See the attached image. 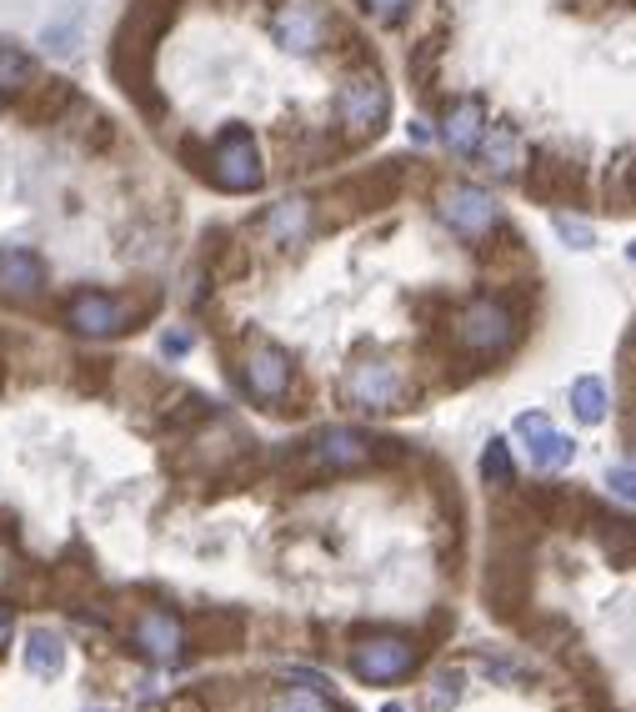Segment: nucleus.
Instances as JSON below:
<instances>
[{
  "mask_svg": "<svg viewBox=\"0 0 636 712\" xmlns=\"http://www.w3.org/2000/svg\"><path fill=\"white\" fill-rule=\"evenodd\" d=\"M266 242L280 246V252H292V246H301L306 236H311V201L292 196V201H276V206L266 211Z\"/></svg>",
  "mask_w": 636,
  "mask_h": 712,
  "instance_id": "obj_14",
  "label": "nucleus"
},
{
  "mask_svg": "<svg viewBox=\"0 0 636 712\" xmlns=\"http://www.w3.org/2000/svg\"><path fill=\"white\" fill-rule=\"evenodd\" d=\"M386 712H406V708H401V702H386Z\"/></svg>",
  "mask_w": 636,
  "mask_h": 712,
  "instance_id": "obj_33",
  "label": "nucleus"
},
{
  "mask_svg": "<svg viewBox=\"0 0 636 712\" xmlns=\"http://www.w3.org/2000/svg\"><path fill=\"white\" fill-rule=\"evenodd\" d=\"M336 110H341V126L357 141H367V136H377L381 126H386L391 116V91L381 86V76H351L341 86V100H336Z\"/></svg>",
  "mask_w": 636,
  "mask_h": 712,
  "instance_id": "obj_3",
  "label": "nucleus"
},
{
  "mask_svg": "<svg viewBox=\"0 0 636 712\" xmlns=\"http://www.w3.org/2000/svg\"><path fill=\"white\" fill-rule=\"evenodd\" d=\"M86 712H110V708H86Z\"/></svg>",
  "mask_w": 636,
  "mask_h": 712,
  "instance_id": "obj_35",
  "label": "nucleus"
},
{
  "mask_svg": "<svg viewBox=\"0 0 636 712\" xmlns=\"http://www.w3.org/2000/svg\"><path fill=\"white\" fill-rule=\"evenodd\" d=\"M161 351H166V357H186V351H191V331H166Z\"/></svg>",
  "mask_w": 636,
  "mask_h": 712,
  "instance_id": "obj_32",
  "label": "nucleus"
},
{
  "mask_svg": "<svg viewBox=\"0 0 636 712\" xmlns=\"http://www.w3.org/2000/svg\"><path fill=\"white\" fill-rule=\"evenodd\" d=\"M561 187H576V166H561V161H551V156H541L537 171H531V191L551 201Z\"/></svg>",
  "mask_w": 636,
  "mask_h": 712,
  "instance_id": "obj_24",
  "label": "nucleus"
},
{
  "mask_svg": "<svg viewBox=\"0 0 636 712\" xmlns=\"http://www.w3.org/2000/svg\"><path fill=\"white\" fill-rule=\"evenodd\" d=\"M211 181H216L221 191H231V196H241V191H256L261 181H266V171H261V151L256 141H251V131H226L216 141V156H211Z\"/></svg>",
  "mask_w": 636,
  "mask_h": 712,
  "instance_id": "obj_2",
  "label": "nucleus"
},
{
  "mask_svg": "<svg viewBox=\"0 0 636 712\" xmlns=\"http://www.w3.org/2000/svg\"><path fill=\"white\" fill-rule=\"evenodd\" d=\"M45 286V266L35 252H21V246H6L0 252V301H35Z\"/></svg>",
  "mask_w": 636,
  "mask_h": 712,
  "instance_id": "obj_11",
  "label": "nucleus"
},
{
  "mask_svg": "<svg viewBox=\"0 0 636 712\" xmlns=\"http://www.w3.org/2000/svg\"><path fill=\"white\" fill-rule=\"evenodd\" d=\"M346 396L361 406V412H391L401 402V372L386 362H361L346 376Z\"/></svg>",
  "mask_w": 636,
  "mask_h": 712,
  "instance_id": "obj_10",
  "label": "nucleus"
},
{
  "mask_svg": "<svg viewBox=\"0 0 636 712\" xmlns=\"http://www.w3.org/2000/svg\"><path fill=\"white\" fill-rule=\"evenodd\" d=\"M411 668H416V647L406 637H371L351 647V672L361 682H401Z\"/></svg>",
  "mask_w": 636,
  "mask_h": 712,
  "instance_id": "obj_4",
  "label": "nucleus"
},
{
  "mask_svg": "<svg viewBox=\"0 0 636 712\" xmlns=\"http://www.w3.org/2000/svg\"><path fill=\"white\" fill-rule=\"evenodd\" d=\"M406 6H411V0H367V11L377 15L381 25H396L401 15H406Z\"/></svg>",
  "mask_w": 636,
  "mask_h": 712,
  "instance_id": "obj_30",
  "label": "nucleus"
},
{
  "mask_svg": "<svg viewBox=\"0 0 636 712\" xmlns=\"http://www.w3.org/2000/svg\"><path fill=\"white\" fill-rule=\"evenodd\" d=\"M481 131H486V106L476 96L456 100L452 110H446V126H442V141L452 146L456 156H471L476 146H481Z\"/></svg>",
  "mask_w": 636,
  "mask_h": 712,
  "instance_id": "obj_16",
  "label": "nucleus"
},
{
  "mask_svg": "<svg viewBox=\"0 0 636 712\" xmlns=\"http://www.w3.org/2000/svg\"><path fill=\"white\" fill-rule=\"evenodd\" d=\"M377 457V442L361 437V432L351 427H331L321 432V437L311 442V451H306V461L321 471H351V467H367V461Z\"/></svg>",
  "mask_w": 636,
  "mask_h": 712,
  "instance_id": "obj_9",
  "label": "nucleus"
},
{
  "mask_svg": "<svg viewBox=\"0 0 636 712\" xmlns=\"http://www.w3.org/2000/svg\"><path fill=\"white\" fill-rule=\"evenodd\" d=\"M126 321H130V307L106 291H81L65 307V327L76 337H116V331H126Z\"/></svg>",
  "mask_w": 636,
  "mask_h": 712,
  "instance_id": "obj_6",
  "label": "nucleus"
},
{
  "mask_svg": "<svg viewBox=\"0 0 636 712\" xmlns=\"http://www.w3.org/2000/svg\"><path fill=\"white\" fill-rule=\"evenodd\" d=\"M602 548L612 562H636V522L632 517H612L602 522Z\"/></svg>",
  "mask_w": 636,
  "mask_h": 712,
  "instance_id": "obj_21",
  "label": "nucleus"
},
{
  "mask_svg": "<svg viewBox=\"0 0 636 712\" xmlns=\"http://www.w3.org/2000/svg\"><path fill=\"white\" fill-rule=\"evenodd\" d=\"M246 386H251V396H261V402H280L286 396V386H292V357L286 351H276V347H256L246 357Z\"/></svg>",
  "mask_w": 636,
  "mask_h": 712,
  "instance_id": "obj_13",
  "label": "nucleus"
},
{
  "mask_svg": "<svg viewBox=\"0 0 636 712\" xmlns=\"http://www.w3.org/2000/svg\"><path fill=\"white\" fill-rule=\"evenodd\" d=\"M551 226H556V236L566 246H576V252H586V246H596V231L586 226V221H576V216H556L551 221Z\"/></svg>",
  "mask_w": 636,
  "mask_h": 712,
  "instance_id": "obj_27",
  "label": "nucleus"
},
{
  "mask_svg": "<svg viewBox=\"0 0 636 712\" xmlns=\"http://www.w3.org/2000/svg\"><path fill=\"white\" fill-rule=\"evenodd\" d=\"M517 437L527 442L531 461H537V467H547V471L566 467V461H572V451H576V442L561 437V432L551 427L541 412H521V417H517Z\"/></svg>",
  "mask_w": 636,
  "mask_h": 712,
  "instance_id": "obj_12",
  "label": "nucleus"
},
{
  "mask_svg": "<svg viewBox=\"0 0 636 712\" xmlns=\"http://www.w3.org/2000/svg\"><path fill=\"white\" fill-rule=\"evenodd\" d=\"M35 81H41L35 55H25L21 45H0V100H21Z\"/></svg>",
  "mask_w": 636,
  "mask_h": 712,
  "instance_id": "obj_17",
  "label": "nucleus"
},
{
  "mask_svg": "<svg viewBox=\"0 0 636 712\" xmlns=\"http://www.w3.org/2000/svg\"><path fill=\"white\" fill-rule=\"evenodd\" d=\"M606 487H612L622 502H636V467H612L606 471Z\"/></svg>",
  "mask_w": 636,
  "mask_h": 712,
  "instance_id": "obj_29",
  "label": "nucleus"
},
{
  "mask_svg": "<svg viewBox=\"0 0 636 712\" xmlns=\"http://www.w3.org/2000/svg\"><path fill=\"white\" fill-rule=\"evenodd\" d=\"M456 341L481 351V357H497V351H507L517 341V317L491 296H476L471 307L456 317Z\"/></svg>",
  "mask_w": 636,
  "mask_h": 712,
  "instance_id": "obj_1",
  "label": "nucleus"
},
{
  "mask_svg": "<svg viewBox=\"0 0 636 712\" xmlns=\"http://www.w3.org/2000/svg\"><path fill=\"white\" fill-rule=\"evenodd\" d=\"M6 633H11V623H6V617H0V637H6Z\"/></svg>",
  "mask_w": 636,
  "mask_h": 712,
  "instance_id": "obj_34",
  "label": "nucleus"
},
{
  "mask_svg": "<svg viewBox=\"0 0 636 712\" xmlns=\"http://www.w3.org/2000/svg\"><path fill=\"white\" fill-rule=\"evenodd\" d=\"M456 698H462V672H442L436 678V708H452Z\"/></svg>",
  "mask_w": 636,
  "mask_h": 712,
  "instance_id": "obj_31",
  "label": "nucleus"
},
{
  "mask_svg": "<svg viewBox=\"0 0 636 712\" xmlns=\"http://www.w3.org/2000/svg\"><path fill=\"white\" fill-rule=\"evenodd\" d=\"M481 151H486V161H491V171L497 176H517L521 171V136L511 131V126H491V131H481Z\"/></svg>",
  "mask_w": 636,
  "mask_h": 712,
  "instance_id": "obj_19",
  "label": "nucleus"
},
{
  "mask_svg": "<svg viewBox=\"0 0 636 712\" xmlns=\"http://www.w3.org/2000/svg\"><path fill=\"white\" fill-rule=\"evenodd\" d=\"M572 406H576V417L596 427V422L606 417V386L596 382V376H582V382L572 386Z\"/></svg>",
  "mask_w": 636,
  "mask_h": 712,
  "instance_id": "obj_25",
  "label": "nucleus"
},
{
  "mask_svg": "<svg viewBox=\"0 0 636 712\" xmlns=\"http://www.w3.org/2000/svg\"><path fill=\"white\" fill-rule=\"evenodd\" d=\"M527 592H531V552L517 542V548H507L497 557V567L486 577V597H491V607H497L501 617H511L527 603Z\"/></svg>",
  "mask_w": 636,
  "mask_h": 712,
  "instance_id": "obj_8",
  "label": "nucleus"
},
{
  "mask_svg": "<svg viewBox=\"0 0 636 712\" xmlns=\"http://www.w3.org/2000/svg\"><path fill=\"white\" fill-rule=\"evenodd\" d=\"M481 477L491 487H511V482H517V467H511V447H507V442H491V447L481 451Z\"/></svg>",
  "mask_w": 636,
  "mask_h": 712,
  "instance_id": "obj_26",
  "label": "nucleus"
},
{
  "mask_svg": "<svg viewBox=\"0 0 636 712\" xmlns=\"http://www.w3.org/2000/svg\"><path fill=\"white\" fill-rule=\"evenodd\" d=\"M271 712H331V708H326V698H321V692H280V698L276 702H271Z\"/></svg>",
  "mask_w": 636,
  "mask_h": 712,
  "instance_id": "obj_28",
  "label": "nucleus"
},
{
  "mask_svg": "<svg viewBox=\"0 0 636 712\" xmlns=\"http://www.w3.org/2000/svg\"><path fill=\"white\" fill-rule=\"evenodd\" d=\"M271 31H276V41L292 55H316L326 45L331 21H326V11L316 6V0H286V6L276 11V21H271Z\"/></svg>",
  "mask_w": 636,
  "mask_h": 712,
  "instance_id": "obj_5",
  "label": "nucleus"
},
{
  "mask_svg": "<svg viewBox=\"0 0 636 712\" xmlns=\"http://www.w3.org/2000/svg\"><path fill=\"white\" fill-rule=\"evenodd\" d=\"M632 262H636V246H632Z\"/></svg>",
  "mask_w": 636,
  "mask_h": 712,
  "instance_id": "obj_36",
  "label": "nucleus"
},
{
  "mask_svg": "<svg viewBox=\"0 0 636 712\" xmlns=\"http://www.w3.org/2000/svg\"><path fill=\"white\" fill-rule=\"evenodd\" d=\"M442 221L452 231H462V236H481V231H491L501 221V206H497V196L481 187H446Z\"/></svg>",
  "mask_w": 636,
  "mask_h": 712,
  "instance_id": "obj_7",
  "label": "nucleus"
},
{
  "mask_svg": "<svg viewBox=\"0 0 636 712\" xmlns=\"http://www.w3.org/2000/svg\"><path fill=\"white\" fill-rule=\"evenodd\" d=\"M81 35H86V11H81V6H76V11L65 6L55 21L41 25V45H45V51H55V55H71L81 45Z\"/></svg>",
  "mask_w": 636,
  "mask_h": 712,
  "instance_id": "obj_20",
  "label": "nucleus"
},
{
  "mask_svg": "<svg viewBox=\"0 0 636 712\" xmlns=\"http://www.w3.org/2000/svg\"><path fill=\"white\" fill-rule=\"evenodd\" d=\"M25 668H31V678H55V672L65 668L61 633H51V627H31V637H25Z\"/></svg>",
  "mask_w": 636,
  "mask_h": 712,
  "instance_id": "obj_18",
  "label": "nucleus"
},
{
  "mask_svg": "<svg viewBox=\"0 0 636 712\" xmlns=\"http://www.w3.org/2000/svg\"><path fill=\"white\" fill-rule=\"evenodd\" d=\"M35 91H41V100H35V106H25V116H31V121H55L65 106H76V91L65 86V81H45V86H35Z\"/></svg>",
  "mask_w": 636,
  "mask_h": 712,
  "instance_id": "obj_23",
  "label": "nucleus"
},
{
  "mask_svg": "<svg viewBox=\"0 0 636 712\" xmlns=\"http://www.w3.org/2000/svg\"><path fill=\"white\" fill-rule=\"evenodd\" d=\"M136 642L146 647L156 662H176L181 658V647H186V633H181V623H176L171 613L151 607V613H140V623H136Z\"/></svg>",
  "mask_w": 636,
  "mask_h": 712,
  "instance_id": "obj_15",
  "label": "nucleus"
},
{
  "mask_svg": "<svg viewBox=\"0 0 636 712\" xmlns=\"http://www.w3.org/2000/svg\"><path fill=\"white\" fill-rule=\"evenodd\" d=\"M195 637H201L211 652H226V647H236L241 623L231 613H211V617H201V623H195Z\"/></svg>",
  "mask_w": 636,
  "mask_h": 712,
  "instance_id": "obj_22",
  "label": "nucleus"
}]
</instances>
